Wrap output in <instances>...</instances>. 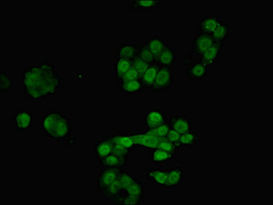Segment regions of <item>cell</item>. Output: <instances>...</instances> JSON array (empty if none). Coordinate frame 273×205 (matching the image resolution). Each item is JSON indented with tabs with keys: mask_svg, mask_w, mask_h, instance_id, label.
<instances>
[{
	"mask_svg": "<svg viewBox=\"0 0 273 205\" xmlns=\"http://www.w3.org/2000/svg\"><path fill=\"white\" fill-rule=\"evenodd\" d=\"M62 86L55 65L43 60L22 72V90L26 98L43 100L55 96Z\"/></svg>",
	"mask_w": 273,
	"mask_h": 205,
	"instance_id": "6da1fadb",
	"label": "cell"
},
{
	"mask_svg": "<svg viewBox=\"0 0 273 205\" xmlns=\"http://www.w3.org/2000/svg\"><path fill=\"white\" fill-rule=\"evenodd\" d=\"M44 136L66 144L72 138V120L58 110L43 114L40 121Z\"/></svg>",
	"mask_w": 273,
	"mask_h": 205,
	"instance_id": "7a4b0ae2",
	"label": "cell"
},
{
	"mask_svg": "<svg viewBox=\"0 0 273 205\" xmlns=\"http://www.w3.org/2000/svg\"><path fill=\"white\" fill-rule=\"evenodd\" d=\"M193 55L185 56L182 60L183 66H186L187 76L191 82H202L209 76V70L206 64L199 59H193Z\"/></svg>",
	"mask_w": 273,
	"mask_h": 205,
	"instance_id": "3957f363",
	"label": "cell"
},
{
	"mask_svg": "<svg viewBox=\"0 0 273 205\" xmlns=\"http://www.w3.org/2000/svg\"><path fill=\"white\" fill-rule=\"evenodd\" d=\"M176 80V72L173 67L160 66L155 78L153 90L155 93H163L172 88Z\"/></svg>",
	"mask_w": 273,
	"mask_h": 205,
	"instance_id": "277c9868",
	"label": "cell"
},
{
	"mask_svg": "<svg viewBox=\"0 0 273 205\" xmlns=\"http://www.w3.org/2000/svg\"><path fill=\"white\" fill-rule=\"evenodd\" d=\"M129 136L133 142L134 147L144 149L158 148L159 142L163 138L147 135L145 132H121Z\"/></svg>",
	"mask_w": 273,
	"mask_h": 205,
	"instance_id": "5b68a950",
	"label": "cell"
},
{
	"mask_svg": "<svg viewBox=\"0 0 273 205\" xmlns=\"http://www.w3.org/2000/svg\"><path fill=\"white\" fill-rule=\"evenodd\" d=\"M126 170L123 169L102 168L99 170L98 176L94 180V186L97 188V191L102 194L104 190L115 182L118 178L121 171Z\"/></svg>",
	"mask_w": 273,
	"mask_h": 205,
	"instance_id": "8992f818",
	"label": "cell"
},
{
	"mask_svg": "<svg viewBox=\"0 0 273 205\" xmlns=\"http://www.w3.org/2000/svg\"><path fill=\"white\" fill-rule=\"evenodd\" d=\"M11 120L15 122L16 132H29L33 126V110H18L15 114L11 116Z\"/></svg>",
	"mask_w": 273,
	"mask_h": 205,
	"instance_id": "52a82bcc",
	"label": "cell"
},
{
	"mask_svg": "<svg viewBox=\"0 0 273 205\" xmlns=\"http://www.w3.org/2000/svg\"><path fill=\"white\" fill-rule=\"evenodd\" d=\"M224 46L225 44L215 42L206 51L197 55V58L203 62L209 68H214L221 56Z\"/></svg>",
	"mask_w": 273,
	"mask_h": 205,
	"instance_id": "ba28073f",
	"label": "cell"
},
{
	"mask_svg": "<svg viewBox=\"0 0 273 205\" xmlns=\"http://www.w3.org/2000/svg\"><path fill=\"white\" fill-rule=\"evenodd\" d=\"M166 112L162 109L148 110L143 116L142 124L147 130L158 128L166 122Z\"/></svg>",
	"mask_w": 273,
	"mask_h": 205,
	"instance_id": "9c48e42d",
	"label": "cell"
},
{
	"mask_svg": "<svg viewBox=\"0 0 273 205\" xmlns=\"http://www.w3.org/2000/svg\"><path fill=\"white\" fill-rule=\"evenodd\" d=\"M214 42V39L209 34L198 32L192 39V46L190 54L197 56L203 54V52L208 50Z\"/></svg>",
	"mask_w": 273,
	"mask_h": 205,
	"instance_id": "30bf717a",
	"label": "cell"
},
{
	"mask_svg": "<svg viewBox=\"0 0 273 205\" xmlns=\"http://www.w3.org/2000/svg\"><path fill=\"white\" fill-rule=\"evenodd\" d=\"M169 122L171 128L178 132L181 135H183L192 130V122L189 118L188 115H171Z\"/></svg>",
	"mask_w": 273,
	"mask_h": 205,
	"instance_id": "8fae6325",
	"label": "cell"
},
{
	"mask_svg": "<svg viewBox=\"0 0 273 205\" xmlns=\"http://www.w3.org/2000/svg\"><path fill=\"white\" fill-rule=\"evenodd\" d=\"M113 143L102 138L100 140L93 143V154L98 161L104 159L113 152Z\"/></svg>",
	"mask_w": 273,
	"mask_h": 205,
	"instance_id": "7c38bea8",
	"label": "cell"
},
{
	"mask_svg": "<svg viewBox=\"0 0 273 205\" xmlns=\"http://www.w3.org/2000/svg\"><path fill=\"white\" fill-rule=\"evenodd\" d=\"M149 161L151 164H169L176 156L162 149L156 148L148 150Z\"/></svg>",
	"mask_w": 273,
	"mask_h": 205,
	"instance_id": "4fadbf2b",
	"label": "cell"
},
{
	"mask_svg": "<svg viewBox=\"0 0 273 205\" xmlns=\"http://www.w3.org/2000/svg\"><path fill=\"white\" fill-rule=\"evenodd\" d=\"M98 164L102 168L123 169L127 170L128 160L122 159L115 154H111L98 161Z\"/></svg>",
	"mask_w": 273,
	"mask_h": 205,
	"instance_id": "5bb4252c",
	"label": "cell"
},
{
	"mask_svg": "<svg viewBox=\"0 0 273 205\" xmlns=\"http://www.w3.org/2000/svg\"><path fill=\"white\" fill-rule=\"evenodd\" d=\"M139 46L140 44H119V48L115 50V57L126 60H132L138 56Z\"/></svg>",
	"mask_w": 273,
	"mask_h": 205,
	"instance_id": "9a60e30c",
	"label": "cell"
},
{
	"mask_svg": "<svg viewBox=\"0 0 273 205\" xmlns=\"http://www.w3.org/2000/svg\"><path fill=\"white\" fill-rule=\"evenodd\" d=\"M220 22L219 16H204L198 22V32L211 34L219 25Z\"/></svg>",
	"mask_w": 273,
	"mask_h": 205,
	"instance_id": "2e32d148",
	"label": "cell"
},
{
	"mask_svg": "<svg viewBox=\"0 0 273 205\" xmlns=\"http://www.w3.org/2000/svg\"><path fill=\"white\" fill-rule=\"evenodd\" d=\"M176 48L166 44L165 48L159 57L157 64L159 66H175L176 65Z\"/></svg>",
	"mask_w": 273,
	"mask_h": 205,
	"instance_id": "e0dca14e",
	"label": "cell"
},
{
	"mask_svg": "<svg viewBox=\"0 0 273 205\" xmlns=\"http://www.w3.org/2000/svg\"><path fill=\"white\" fill-rule=\"evenodd\" d=\"M215 42L225 44L226 40L231 38V24L220 20L219 25L211 34Z\"/></svg>",
	"mask_w": 273,
	"mask_h": 205,
	"instance_id": "ac0fdd59",
	"label": "cell"
},
{
	"mask_svg": "<svg viewBox=\"0 0 273 205\" xmlns=\"http://www.w3.org/2000/svg\"><path fill=\"white\" fill-rule=\"evenodd\" d=\"M183 180L182 167L176 166L168 170L167 180L164 187L167 188H176L181 186Z\"/></svg>",
	"mask_w": 273,
	"mask_h": 205,
	"instance_id": "d6986e66",
	"label": "cell"
},
{
	"mask_svg": "<svg viewBox=\"0 0 273 205\" xmlns=\"http://www.w3.org/2000/svg\"><path fill=\"white\" fill-rule=\"evenodd\" d=\"M159 70H160V66L158 64H151L142 74L140 81L143 85L144 90H153L155 78L157 77Z\"/></svg>",
	"mask_w": 273,
	"mask_h": 205,
	"instance_id": "ffe728a7",
	"label": "cell"
},
{
	"mask_svg": "<svg viewBox=\"0 0 273 205\" xmlns=\"http://www.w3.org/2000/svg\"><path fill=\"white\" fill-rule=\"evenodd\" d=\"M168 170H160L153 168L147 170V180H151L155 186L164 187L167 180Z\"/></svg>",
	"mask_w": 273,
	"mask_h": 205,
	"instance_id": "44dd1931",
	"label": "cell"
},
{
	"mask_svg": "<svg viewBox=\"0 0 273 205\" xmlns=\"http://www.w3.org/2000/svg\"><path fill=\"white\" fill-rule=\"evenodd\" d=\"M147 42L151 53L153 54L155 63L157 64L161 53L165 48L166 44L165 38L155 36L152 38L148 39Z\"/></svg>",
	"mask_w": 273,
	"mask_h": 205,
	"instance_id": "7402d4cb",
	"label": "cell"
},
{
	"mask_svg": "<svg viewBox=\"0 0 273 205\" xmlns=\"http://www.w3.org/2000/svg\"><path fill=\"white\" fill-rule=\"evenodd\" d=\"M144 88L140 80L121 82L119 83V93L126 94H132L134 93H142Z\"/></svg>",
	"mask_w": 273,
	"mask_h": 205,
	"instance_id": "603a6c76",
	"label": "cell"
},
{
	"mask_svg": "<svg viewBox=\"0 0 273 205\" xmlns=\"http://www.w3.org/2000/svg\"><path fill=\"white\" fill-rule=\"evenodd\" d=\"M103 138L111 141L115 144L126 147V148H132L134 149V150L135 149L131 138L121 132H115L114 134H111V135L106 136V137H103Z\"/></svg>",
	"mask_w": 273,
	"mask_h": 205,
	"instance_id": "cb8c5ba5",
	"label": "cell"
},
{
	"mask_svg": "<svg viewBox=\"0 0 273 205\" xmlns=\"http://www.w3.org/2000/svg\"><path fill=\"white\" fill-rule=\"evenodd\" d=\"M113 66L115 72V82L118 83L121 78L131 68V60L115 57Z\"/></svg>",
	"mask_w": 273,
	"mask_h": 205,
	"instance_id": "d4e9b609",
	"label": "cell"
},
{
	"mask_svg": "<svg viewBox=\"0 0 273 205\" xmlns=\"http://www.w3.org/2000/svg\"><path fill=\"white\" fill-rule=\"evenodd\" d=\"M161 6V1H141V0H132L131 8L132 11H153Z\"/></svg>",
	"mask_w": 273,
	"mask_h": 205,
	"instance_id": "484cf974",
	"label": "cell"
},
{
	"mask_svg": "<svg viewBox=\"0 0 273 205\" xmlns=\"http://www.w3.org/2000/svg\"><path fill=\"white\" fill-rule=\"evenodd\" d=\"M121 194L134 196L139 198L145 202V188L144 186L143 182L141 180H136L130 186H128L124 191H123Z\"/></svg>",
	"mask_w": 273,
	"mask_h": 205,
	"instance_id": "4316f807",
	"label": "cell"
},
{
	"mask_svg": "<svg viewBox=\"0 0 273 205\" xmlns=\"http://www.w3.org/2000/svg\"><path fill=\"white\" fill-rule=\"evenodd\" d=\"M122 192L120 184H119L118 180H117L113 184H110L101 194L106 199H107L109 202H114L117 198L120 196Z\"/></svg>",
	"mask_w": 273,
	"mask_h": 205,
	"instance_id": "83f0119b",
	"label": "cell"
},
{
	"mask_svg": "<svg viewBox=\"0 0 273 205\" xmlns=\"http://www.w3.org/2000/svg\"><path fill=\"white\" fill-rule=\"evenodd\" d=\"M199 137L197 132L192 131L181 135V147L183 148H196L199 144Z\"/></svg>",
	"mask_w": 273,
	"mask_h": 205,
	"instance_id": "f1b7e54d",
	"label": "cell"
},
{
	"mask_svg": "<svg viewBox=\"0 0 273 205\" xmlns=\"http://www.w3.org/2000/svg\"><path fill=\"white\" fill-rule=\"evenodd\" d=\"M138 58L142 60L145 61L149 65L156 64L153 58V56L148 46L147 41L142 44H140L138 49Z\"/></svg>",
	"mask_w": 273,
	"mask_h": 205,
	"instance_id": "f546056e",
	"label": "cell"
},
{
	"mask_svg": "<svg viewBox=\"0 0 273 205\" xmlns=\"http://www.w3.org/2000/svg\"><path fill=\"white\" fill-rule=\"evenodd\" d=\"M170 128H171V126H170L169 120H168L158 128L151 130H147L145 132L147 135L156 136L158 138H166Z\"/></svg>",
	"mask_w": 273,
	"mask_h": 205,
	"instance_id": "4dcf8cb0",
	"label": "cell"
},
{
	"mask_svg": "<svg viewBox=\"0 0 273 205\" xmlns=\"http://www.w3.org/2000/svg\"><path fill=\"white\" fill-rule=\"evenodd\" d=\"M117 180L120 184L121 190L124 191L132 182L138 180V176L136 175L129 174L127 170H122L119 173Z\"/></svg>",
	"mask_w": 273,
	"mask_h": 205,
	"instance_id": "1f68e13d",
	"label": "cell"
},
{
	"mask_svg": "<svg viewBox=\"0 0 273 205\" xmlns=\"http://www.w3.org/2000/svg\"><path fill=\"white\" fill-rule=\"evenodd\" d=\"M1 74V87H0V92L11 93L12 91L13 86V78L11 76H7L6 72L2 70L0 72Z\"/></svg>",
	"mask_w": 273,
	"mask_h": 205,
	"instance_id": "d6a6232c",
	"label": "cell"
},
{
	"mask_svg": "<svg viewBox=\"0 0 273 205\" xmlns=\"http://www.w3.org/2000/svg\"><path fill=\"white\" fill-rule=\"evenodd\" d=\"M144 202L139 198L129 194H121L114 202L115 204H140Z\"/></svg>",
	"mask_w": 273,
	"mask_h": 205,
	"instance_id": "836d02e7",
	"label": "cell"
},
{
	"mask_svg": "<svg viewBox=\"0 0 273 205\" xmlns=\"http://www.w3.org/2000/svg\"><path fill=\"white\" fill-rule=\"evenodd\" d=\"M134 149L126 148V147L121 146L120 145L115 144L113 143V152L115 156L122 158V159L128 160L131 156L132 152Z\"/></svg>",
	"mask_w": 273,
	"mask_h": 205,
	"instance_id": "e575fe53",
	"label": "cell"
},
{
	"mask_svg": "<svg viewBox=\"0 0 273 205\" xmlns=\"http://www.w3.org/2000/svg\"><path fill=\"white\" fill-rule=\"evenodd\" d=\"M158 148L166 150V152L173 154L175 156H177V150H178V148L173 143L170 142L166 138H163L161 140L160 142H159Z\"/></svg>",
	"mask_w": 273,
	"mask_h": 205,
	"instance_id": "d590c367",
	"label": "cell"
},
{
	"mask_svg": "<svg viewBox=\"0 0 273 205\" xmlns=\"http://www.w3.org/2000/svg\"><path fill=\"white\" fill-rule=\"evenodd\" d=\"M149 66L150 65L148 64V63L145 62V61L142 60H140L138 57L135 58H134L131 60L132 68H133L134 70L140 74V76H141V77ZM140 79H141V78H140Z\"/></svg>",
	"mask_w": 273,
	"mask_h": 205,
	"instance_id": "8d00e7d4",
	"label": "cell"
},
{
	"mask_svg": "<svg viewBox=\"0 0 273 205\" xmlns=\"http://www.w3.org/2000/svg\"><path fill=\"white\" fill-rule=\"evenodd\" d=\"M166 138L170 142L173 143L177 148L181 147V135L173 128H170Z\"/></svg>",
	"mask_w": 273,
	"mask_h": 205,
	"instance_id": "74e56055",
	"label": "cell"
},
{
	"mask_svg": "<svg viewBox=\"0 0 273 205\" xmlns=\"http://www.w3.org/2000/svg\"><path fill=\"white\" fill-rule=\"evenodd\" d=\"M140 78H141V76H140V74H138V72L131 67V68H130V70H129L128 72H127L126 74H125L124 76L121 78V79L119 80L118 83L121 82L132 81V80H140Z\"/></svg>",
	"mask_w": 273,
	"mask_h": 205,
	"instance_id": "f35d334b",
	"label": "cell"
}]
</instances>
